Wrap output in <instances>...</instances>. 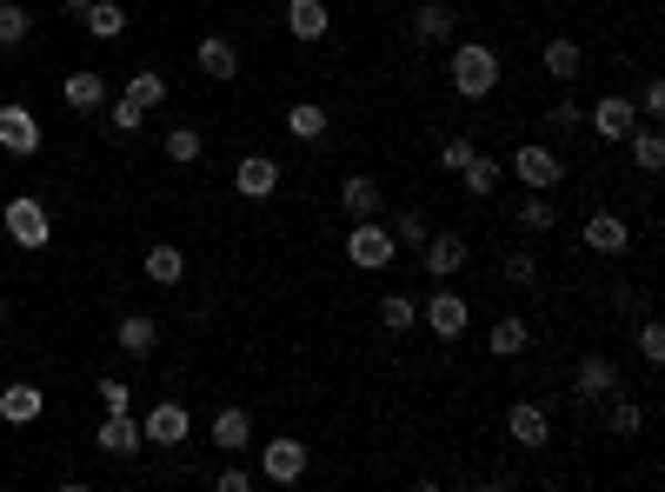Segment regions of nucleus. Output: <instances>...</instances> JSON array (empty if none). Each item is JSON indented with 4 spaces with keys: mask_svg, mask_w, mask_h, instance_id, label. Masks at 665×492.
<instances>
[{
    "mask_svg": "<svg viewBox=\"0 0 665 492\" xmlns=\"http://www.w3.org/2000/svg\"><path fill=\"white\" fill-rule=\"evenodd\" d=\"M0 147L7 153H40V113H27L20 100H0Z\"/></svg>",
    "mask_w": 665,
    "mask_h": 492,
    "instance_id": "f8f14e48",
    "label": "nucleus"
},
{
    "mask_svg": "<svg viewBox=\"0 0 665 492\" xmlns=\"http://www.w3.org/2000/svg\"><path fill=\"white\" fill-rule=\"evenodd\" d=\"M626 147H633V167H639V173H659V167H665L659 127H633V133H626Z\"/></svg>",
    "mask_w": 665,
    "mask_h": 492,
    "instance_id": "c756f323",
    "label": "nucleus"
},
{
    "mask_svg": "<svg viewBox=\"0 0 665 492\" xmlns=\"http://www.w3.org/2000/svg\"><path fill=\"white\" fill-rule=\"evenodd\" d=\"M326 27H333V7H326V0H286V33H293L300 47L326 40Z\"/></svg>",
    "mask_w": 665,
    "mask_h": 492,
    "instance_id": "f3484780",
    "label": "nucleus"
},
{
    "mask_svg": "<svg viewBox=\"0 0 665 492\" xmlns=\"http://www.w3.org/2000/svg\"><path fill=\"white\" fill-rule=\"evenodd\" d=\"M546 120H553L560 133H573V127H586V107H580V100H553V113H546Z\"/></svg>",
    "mask_w": 665,
    "mask_h": 492,
    "instance_id": "79ce46f5",
    "label": "nucleus"
},
{
    "mask_svg": "<svg viewBox=\"0 0 665 492\" xmlns=\"http://www.w3.org/2000/svg\"><path fill=\"white\" fill-rule=\"evenodd\" d=\"M213 486H220V492H246V486H253V473H246V466H226Z\"/></svg>",
    "mask_w": 665,
    "mask_h": 492,
    "instance_id": "a18cd8bd",
    "label": "nucleus"
},
{
    "mask_svg": "<svg viewBox=\"0 0 665 492\" xmlns=\"http://www.w3.org/2000/svg\"><path fill=\"white\" fill-rule=\"evenodd\" d=\"M340 207H346L353 220H380V207H386V193H380V180H366V173H353V180H340Z\"/></svg>",
    "mask_w": 665,
    "mask_h": 492,
    "instance_id": "4be33fe9",
    "label": "nucleus"
},
{
    "mask_svg": "<svg viewBox=\"0 0 665 492\" xmlns=\"http://www.w3.org/2000/svg\"><path fill=\"white\" fill-rule=\"evenodd\" d=\"M506 433H513V446H520V453H540V446L553 440V420H546V406H533V400H513V413H506Z\"/></svg>",
    "mask_w": 665,
    "mask_h": 492,
    "instance_id": "ddd939ff",
    "label": "nucleus"
},
{
    "mask_svg": "<svg viewBox=\"0 0 665 492\" xmlns=\"http://www.w3.org/2000/svg\"><path fill=\"white\" fill-rule=\"evenodd\" d=\"M0 233H7L20 253H40V247L53 240V220H47V207H40L33 193H13V200L0 207Z\"/></svg>",
    "mask_w": 665,
    "mask_h": 492,
    "instance_id": "f03ea898",
    "label": "nucleus"
},
{
    "mask_svg": "<svg viewBox=\"0 0 665 492\" xmlns=\"http://www.w3.org/2000/svg\"><path fill=\"white\" fill-rule=\"evenodd\" d=\"M380 327H386V333H413V327H420L413 293H386V300H380Z\"/></svg>",
    "mask_w": 665,
    "mask_h": 492,
    "instance_id": "473e14b6",
    "label": "nucleus"
},
{
    "mask_svg": "<svg viewBox=\"0 0 665 492\" xmlns=\"http://www.w3.org/2000/svg\"><path fill=\"white\" fill-rule=\"evenodd\" d=\"M580 240H586L593 253H606V260H619V253L633 247V227H626V213H613V207H599V213H586V227H580Z\"/></svg>",
    "mask_w": 665,
    "mask_h": 492,
    "instance_id": "6e6552de",
    "label": "nucleus"
},
{
    "mask_svg": "<svg viewBox=\"0 0 665 492\" xmlns=\"http://www.w3.org/2000/svg\"><path fill=\"white\" fill-rule=\"evenodd\" d=\"M193 60H200V73L206 80H240V47L226 40V33H200V47H193Z\"/></svg>",
    "mask_w": 665,
    "mask_h": 492,
    "instance_id": "2eb2a0df",
    "label": "nucleus"
},
{
    "mask_svg": "<svg viewBox=\"0 0 665 492\" xmlns=\"http://www.w3.org/2000/svg\"><path fill=\"white\" fill-rule=\"evenodd\" d=\"M533 280H540V260H533L526 247H520V253H506V287H533Z\"/></svg>",
    "mask_w": 665,
    "mask_h": 492,
    "instance_id": "ea45409f",
    "label": "nucleus"
},
{
    "mask_svg": "<svg viewBox=\"0 0 665 492\" xmlns=\"http://www.w3.org/2000/svg\"><path fill=\"white\" fill-rule=\"evenodd\" d=\"M386 233H393V240H400V247H413V253H420V247H426V233H433V227H426V220H420V213H400V220H393V227H386Z\"/></svg>",
    "mask_w": 665,
    "mask_h": 492,
    "instance_id": "58836bf2",
    "label": "nucleus"
},
{
    "mask_svg": "<svg viewBox=\"0 0 665 492\" xmlns=\"http://www.w3.org/2000/svg\"><path fill=\"white\" fill-rule=\"evenodd\" d=\"M460 173H466V193H473V200H493V187L506 180V167H500L493 153H473V160H466Z\"/></svg>",
    "mask_w": 665,
    "mask_h": 492,
    "instance_id": "cd10ccee",
    "label": "nucleus"
},
{
    "mask_svg": "<svg viewBox=\"0 0 665 492\" xmlns=\"http://www.w3.org/2000/svg\"><path fill=\"white\" fill-rule=\"evenodd\" d=\"M127 100H140L147 113H153V107H167V73H153V67H140V73L127 80Z\"/></svg>",
    "mask_w": 665,
    "mask_h": 492,
    "instance_id": "72a5a7b5",
    "label": "nucleus"
},
{
    "mask_svg": "<svg viewBox=\"0 0 665 492\" xmlns=\"http://www.w3.org/2000/svg\"><path fill=\"white\" fill-rule=\"evenodd\" d=\"M233 193H240V200H273V193H280V160H273V153H246V160L233 167Z\"/></svg>",
    "mask_w": 665,
    "mask_h": 492,
    "instance_id": "9b49d317",
    "label": "nucleus"
},
{
    "mask_svg": "<svg viewBox=\"0 0 665 492\" xmlns=\"http://www.w3.org/2000/svg\"><path fill=\"white\" fill-rule=\"evenodd\" d=\"M446 73H453V93H460V100H486V93L500 87V53H493L486 40H460Z\"/></svg>",
    "mask_w": 665,
    "mask_h": 492,
    "instance_id": "f257e3e1",
    "label": "nucleus"
},
{
    "mask_svg": "<svg viewBox=\"0 0 665 492\" xmlns=\"http://www.w3.org/2000/svg\"><path fill=\"white\" fill-rule=\"evenodd\" d=\"M60 7H67V13H73V20H80V13H87V0H60Z\"/></svg>",
    "mask_w": 665,
    "mask_h": 492,
    "instance_id": "49530a36",
    "label": "nucleus"
},
{
    "mask_svg": "<svg viewBox=\"0 0 665 492\" xmlns=\"http://www.w3.org/2000/svg\"><path fill=\"white\" fill-rule=\"evenodd\" d=\"M60 100H67L73 113H100V107H107V80H100V73H67V80H60Z\"/></svg>",
    "mask_w": 665,
    "mask_h": 492,
    "instance_id": "b1692460",
    "label": "nucleus"
},
{
    "mask_svg": "<svg viewBox=\"0 0 665 492\" xmlns=\"http://www.w3.org/2000/svg\"><path fill=\"white\" fill-rule=\"evenodd\" d=\"M167 160H173V167H193V160H206V140H200V127H167Z\"/></svg>",
    "mask_w": 665,
    "mask_h": 492,
    "instance_id": "2f4dec72",
    "label": "nucleus"
},
{
    "mask_svg": "<svg viewBox=\"0 0 665 492\" xmlns=\"http://www.w3.org/2000/svg\"><path fill=\"white\" fill-rule=\"evenodd\" d=\"M540 67H546V80H560V87H573L580 80V67H586V53H580V40H546V53H540Z\"/></svg>",
    "mask_w": 665,
    "mask_h": 492,
    "instance_id": "412c9836",
    "label": "nucleus"
},
{
    "mask_svg": "<svg viewBox=\"0 0 665 492\" xmlns=\"http://www.w3.org/2000/svg\"><path fill=\"white\" fill-rule=\"evenodd\" d=\"M613 393H619V367H613L606 353H586V360L573 367V400L599 406V400H613Z\"/></svg>",
    "mask_w": 665,
    "mask_h": 492,
    "instance_id": "1a4fd4ad",
    "label": "nucleus"
},
{
    "mask_svg": "<svg viewBox=\"0 0 665 492\" xmlns=\"http://www.w3.org/2000/svg\"><path fill=\"white\" fill-rule=\"evenodd\" d=\"M180 273H187V253H180V247H167V240L147 247V280H153V287H180Z\"/></svg>",
    "mask_w": 665,
    "mask_h": 492,
    "instance_id": "c85d7f7f",
    "label": "nucleus"
},
{
    "mask_svg": "<svg viewBox=\"0 0 665 492\" xmlns=\"http://www.w3.org/2000/svg\"><path fill=\"white\" fill-rule=\"evenodd\" d=\"M0 327H7V300H0Z\"/></svg>",
    "mask_w": 665,
    "mask_h": 492,
    "instance_id": "de8ad7c7",
    "label": "nucleus"
},
{
    "mask_svg": "<svg viewBox=\"0 0 665 492\" xmlns=\"http://www.w3.org/2000/svg\"><path fill=\"white\" fill-rule=\"evenodd\" d=\"M513 180H520L526 193H553V187L566 180V160H560L553 147L526 140V147H513Z\"/></svg>",
    "mask_w": 665,
    "mask_h": 492,
    "instance_id": "20e7f679",
    "label": "nucleus"
},
{
    "mask_svg": "<svg viewBox=\"0 0 665 492\" xmlns=\"http://www.w3.org/2000/svg\"><path fill=\"white\" fill-rule=\"evenodd\" d=\"M420 260H426V273H433V280H453V273H466V233H426Z\"/></svg>",
    "mask_w": 665,
    "mask_h": 492,
    "instance_id": "dca6fc26",
    "label": "nucleus"
},
{
    "mask_svg": "<svg viewBox=\"0 0 665 492\" xmlns=\"http://www.w3.org/2000/svg\"><path fill=\"white\" fill-rule=\"evenodd\" d=\"M413 33H420L426 47H446V40L460 33V13H453V0H426V7H413Z\"/></svg>",
    "mask_w": 665,
    "mask_h": 492,
    "instance_id": "a211bd4d",
    "label": "nucleus"
},
{
    "mask_svg": "<svg viewBox=\"0 0 665 492\" xmlns=\"http://www.w3.org/2000/svg\"><path fill=\"white\" fill-rule=\"evenodd\" d=\"M420 327H426L433 340H466V327H473V307H466V293L440 287V293L420 307Z\"/></svg>",
    "mask_w": 665,
    "mask_h": 492,
    "instance_id": "39448f33",
    "label": "nucleus"
},
{
    "mask_svg": "<svg viewBox=\"0 0 665 492\" xmlns=\"http://www.w3.org/2000/svg\"><path fill=\"white\" fill-rule=\"evenodd\" d=\"M140 127H147V107H140V100H127V93H120V100H113V107H107V133H113V140H133V133H140Z\"/></svg>",
    "mask_w": 665,
    "mask_h": 492,
    "instance_id": "7c9ffc66",
    "label": "nucleus"
},
{
    "mask_svg": "<svg viewBox=\"0 0 665 492\" xmlns=\"http://www.w3.org/2000/svg\"><path fill=\"white\" fill-rule=\"evenodd\" d=\"M639 426H646V406H639V400H619V406H613V433H619V440H633Z\"/></svg>",
    "mask_w": 665,
    "mask_h": 492,
    "instance_id": "a19ab883",
    "label": "nucleus"
},
{
    "mask_svg": "<svg viewBox=\"0 0 665 492\" xmlns=\"http://www.w3.org/2000/svg\"><path fill=\"white\" fill-rule=\"evenodd\" d=\"M586 127H593L606 147H626V133L639 127V107H633L626 93H606V100H593V107H586Z\"/></svg>",
    "mask_w": 665,
    "mask_h": 492,
    "instance_id": "423d86ee",
    "label": "nucleus"
},
{
    "mask_svg": "<svg viewBox=\"0 0 665 492\" xmlns=\"http://www.w3.org/2000/svg\"><path fill=\"white\" fill-rule=\"evenodd\" d=\"M633 340H639V360H646V367H665V327L659 320H639Z\"/></svg>",
    "mask_w": 665,
    "mask_h": 492,
    "instance_id": "4c0bfd02",
    "label": "nucleus"
},
{
    "mask_svg": "<svg viewBox=\"0 0 665 492\" xmlns=\"http://www.w3.org/2000/svg\"><path fill=\"white\" fill-rule=\"evenodd\" d=\"M80 27H87L93 40H120V33H127V7H120V0H87Z\"/></svg>",
    "mask_w": 665,
    "mask_h": 492,
    "instance_id": "393cba45",
    "label": "nucleus"
},
{
    "mask_svg": "<svg viewBox=\"0 0 665 492\" xmlns=\"http://www.w3.org/2000/svg\"><path fill=\"white\" fill-rule=\"evenodd\" d=\"M213 446L220 453H246L253 446V413L246 406H220L213 413Z\"/></svg>",
    "mask_w": 665,
    "mask_h": 492,
    "instance_id": "aec40b11",
    "label": "nucleus"
},
{
    "mask_svg": "<svg viewBox=\"0 0 665 492\" xmlns=\"http://www.w3.org/2000/svg\"><path fill=\"white\" fill-rule=\"evenodd\" d=\"M326 127H333V120H326V107H320V100H293V107H286V133H293L300 147H313Z\"/></svg>",
    "mask_w": 665,
    "mask_h": 492,
    "instance_id": "a878e982",
    "label": "nucleus"
},
{
    "mask_svg": "<svg viewBox=\"0 0 665 492\" xmlns=\"http://www.w3.org/2000/svg\"><path fill=\"white\" fill-rule=\"evenodd\" d=\"M473 153H480L473 140H446V147H440V167H453V173H460V167H466Z\"/></svg>",
    "mask_w": 665,
    "mask_h": 492,
    "instance_id": "37998d69",
    "label": "nucleus"
},
{
    "mask_svg": "<svg viewBox=\"0 0 665 492\" xmlns=\"http://www.w3.org/2000/svg\"><path fill=\"white\" fill-rule=\"evenodd\" d=\"M639 113H646V120H659V113H665V87H659V80L639 87Z\"/></svg>",
    "mask_w": 665,
    "mask_h": 492,
    "instance_id": "c03bdc74",
    "label": "nucleus"
},
{
    "mask_svg": "<svg viewBox=\"0 0 665 492\" xmlns=\"http://www.w3.org/2000/svg\"><path fill=\"white\" fill-rule=\"evenodd\" d=\"M113 347H120V353H127V360H147V353H153V347H160V327H153V320H147V313H127V320H120V327H113Z\"/></svg>",
    "mask_w": 665,
    "mask_h": 492,
    "instance_id": "5701e85b",
    "label": "nucleus"
},
{
    "mask_svg": "<svg viewBox=\"0 0 665 492\" xmlns=\"http://www.w3.org/2000/svg\"><path fill=\"white\" fill-rule=\"evenodd\" d=\"M40 406H47V393H40L33 380L0 386V420H7V426H33V420H40Z\"/></svg>",
    "mask_w": 665,
    "mask_h": 492,
    "instance_id": "6ab92c4d",
    "label": "nucleus"
},
{
    "mask_svg": "<svg viewBox=\"0 0 665 492\" xmlns=\"http://www.w3.org/2000/svg\"><path fill=\"white\" fill-rule=\"evenodd\" d=\"M140 433H147V446H187V433H193V413H187L180 400H160V406H147Z\"/></svg>",
    "mask_w": 665,
    "mask_h": 492,
    "instance_id": "9d476101",
    "label": "nucleus"
},
{
    "mask_svg": "<svg viewBox=\"0 0 665 492\" xmlns=\"http://www.w3.org/2000/svg\"><path fill=\"white\" fill-rule=\"evenodd\" d=\"M526 347H533V327H526V320H500V327L486 333V353H493V360H520Z\"/></svg>",
    "mask_w": 665,
    "mask_h": 492,
    "instance_id": "bb28decb",
    "label": "nucleus"
},
{
    "mask_svg": "<svg viewBox=\"0 0 665 492\" xmlns=\"http://www.w3.org/2000/svg\"><path fill=\"white\" fill-rule=\"evenodd\" d=\"M260 480H273V486H300V480H306V446H300L293 433L266 440V446H260Z\"/></svg>",
    "mask_w": 665,
    "mask_h": 492,
    "instance_id": "0eeeda50",
    "label": "nucleus"
},
{
    "mask_svg": "<svg viewBox=\"0 0 665 492\" xmlns=\"http://www.w3.org/2000/svg\"><path fill=\"white\" fill-rule=\"evenodd\" d=\"M93 446H100L107 460H133V453L147 446V433H140V420H133V413H107V420H100V433H93Z\"/></svg>",
    "mask_w": 665,
    "mask_h": 492,
    "instance_id": "4468645a",
    "label": "nucleus"
},
{
    "mask_svg": "<svg viewBox=\"0 0 665 492\" xmlns=\"http://www.w3.org/2000/svg\"><path fill=\"white\" fill-rule=\"evenodd\" d=\"M33 33V13H27V0H0V47H20Z\"/></svg>",
    "mask_w": 665,
    "mask_h": 492,
    "instance_id": "c9c22d12",
    "label": "nucleus"
},
{
    "mask_svg": "<svg viewBox=\"0 0 665 492\" xmlns=\"http://www.w3.org/2000/svg\"><path fill=\"white\" fill-rule=\"evenodd\" d=\"M553 220H560L553 193H526V200H520V227H526V233H553Z\"/></svg>",
    "mask_w": 665,
    "mask_h": 492,
    "instance_id": "f704fd0d",
    "label": "nucleus"
},
{
    "mask_svg": "<svg viewBox=\"0 0 665 492\" xmlns=\"http://www.w3.org/2000/svg\"><path fill=\"white\" fill-rule=\"evenodd\" d=\"M346 260H353L360 273H386V267L400 260V240H393L380 220H353V233H346Z\"/></svg>",
    "mask_w": 665,
    "mask_h": 492,
    "instance_id": "7ed1b4c3",
    "label": "nucleus"
},
{
    "mask_svg": "<svg viewBox=\"0 0 665 492\" xmlns=\"http://www.w3.org/2000/svg\"><path fill=\"white\" fill-rule=\"evenodd\" d=\"M93 393H100V406H107V413H133V386H127V380H113V373H107V380H93Z\"/></svg>",
    "mask_w": 665,
    "mask_h": 492,
    "instance_id": "e433bc0d",
    "label": "nucleus"
}]
</instances>
